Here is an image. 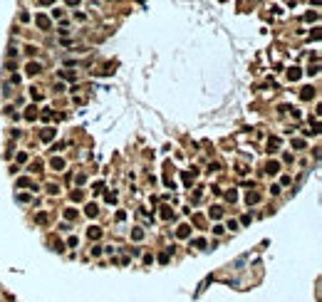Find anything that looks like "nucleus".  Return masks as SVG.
Returning <instances> with one entry per match:
<instances>
[{
    "mask_svg": "<svg viewBox=\"0 0 322 302\" xmlns=\"http://www.w3.org/2000/svg\"><path fill=\"white\" fill-rule=\"evenodd\" d=\"M40 69V65H35V62H30V65H27V74H35Z\"/></svg>",
    "mask_w": 322,
    "mask_h": 302,
    "instance_id": "obj_1",
    "label": "nucleus"
}]
</instances>
